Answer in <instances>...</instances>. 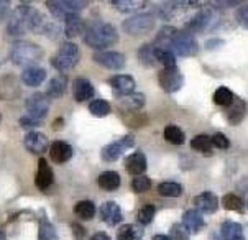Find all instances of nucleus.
Segmentation results:
<instances>
[{"instance_id":"1","label":"nucleus","mask_w":248,"mask_h":240,"mask_svg":"<svg viewBox=\"0 0 248 240\" xmlns=\"http://www.w3.org/2000/svg\"><path fill=\"white\" fill-rule=\"evenodd\" d=\"M84 41L87 46L104 51L106 48H110L119 41V33L115 27L106 22H94L84 33Z\"/></svg>"},{"instance_id":"2","label":"nucleus","mask_w":248,"mask_h":240,"mask_svg":"<svg viewBox=\"0 0 248 240\" xmlns=\"http://www.w3.org/2000/svg\"><path fill=\"white\" fill-rule=\"evenodd\" d=\"M43 54L45 51L40 45L31 43V41L20 40L12 45L10 60L16 66H28V68H30L31 64H36V63L41 61Z\"/></svg>"},{"instance_id":"3","label":"nucleus","mask_w":248,"mask_h":240,"mask_svg":"<svg viewBox=\"0 0 248 240\" xmlns=\"http://www.w3.org/2000/svg\"><path fill=\"white\" fill-rule=\"evenodd\" d=\"M79 61V48L78 45L71 43V41H64L60 46V51L51 58V66L58 69L60 73H68L78 64Z\"/></svg>"},{"instance_id":"4","label":"nucleus","mask_w":248,"mask_h":240,"mask_svg":"<svg viewBox=\"0 0 248 240\" xmlns=\"http://www.w3.org/2000/svg\"><path fill=\"white\" fill-rule=\"evenodd\" d=\"M170 51L183 58H191L199 53V43L194 35L183 30H176L173 40L170 43Z\"/></svg>"},{"instance_id":"5","label":"nucleus","mask_w":248,"mask_h":240,"mask_svg":"<svg viewBox=\"0 0 248 240\" xmlns=\"http://www.w3.org/2000/svg\"><path fill=\"white\" fill-rule=\"evenodd\" d=\"M87 0H48L46 7L56 20L64 22L69 15H79V12L87 7Z\"/></svg>"},{"instance_id":"6","label":"nucleus","mask_w":248,"mask_h":240,"mask_svg":"<svg viewBox=\"0 0 248 240\" xmlns=\"http://www.w3.org/2000/svg\"><path fill=\"white\" fill-rule=\"evenodd\" d=\"M155 28V16L151 14H138L132 18L125 20L122 25L124 30L130 36H145Z\"/></svg>"},{"instance_id":"7","label":"nucleus","mask_w":248,"mask_h":240,"mask_svg":"<svg viewBox=\"0 0 248 240\" xmlns=\"http://www.w3.org/2000/svg\"><path fill=\"white\" fill-rule=\"evenodd\" d=\"M25 107H27V117L35 119L36 122L41 124L46 119V115H48L49 99L45 94H41V92H36V94H33L27 99Z\"/></svg>"},{"instance_id":"8","label":"nucleus","mask_w":248,"mask_h":240,"mask_svg":"<svg viewBox=\"0 0 248 240\" xmlns=\"http://www.w3.org/2000/svg\"><path fill=\"white\" fill-rule=\"evenodd\" d=\"M158 82L159 87L163 91L168 92V94H173V92H178L184 84V78L183 73L176 68H165L161 73L158 74Z\"/></svg>"},{"instance_id":"9","label":"nucleus","mask_w":248,"mask_h":240,"mask_svg":"<svg viewBox=\"0 0 248 240\" xmlns=\"http://www.w3.org/2000/svg\"><path fill=\"white\" fill-rule=\"evenodd\" d=\"M28 7L30 5L22 3V5H18L14 12H12L10 18H8V23H7V32L10 36H22L28 32V27H27Z\"/></svg>"},{"instance_id":"10","label":"nucleus","mask_w":248,"mask_h":240,"mask_svg":"<svg viewBox=\"0 0 248 240\" xmlns=\"http://www.w3.org/2000/svg\"><path fill=\"white\" fill-rule=\"evenodd\" d=\"M133 145H135V137L125 135L124 138H120V140L104 146L102 148V160L104 161H117V160L124 155V151L132 148Z\"/></svg>"},{"instance_id":"11","label":"nucleus","mask_w":248,"mask_h":240,"mask_svg":"<svg viewBox=\"0 0 248 240\" xmlns=\"http://www.w3.org/2000/svg\"><path fill=\"white\" fill-rule=\"evenodd\" d=\"M92 60L97 63L99 66L106 69H112V71H119L125 68V56L119 51H95Z\"/></svg>"},{"instance_id":"12","label":"nucleus","mask_w":248,"mask_h":240,"mask_svg":"<svg viewBox=\"0 0 248 240\" xmlns=\"http://www.w3.org/2000/svg\"><path fill=\"white\" fill-rule=\"evenodd\" d=\"M214 22V12L212 8H202L197 14L192 16L186 25V32L187 33H201L207 30L209 25H212Z\"/></svg>"},{"instance_id":"13","label":"nucleus","mask_w":248,"mask_h":240,"mask_svg":"<svg viewBox=\"0 0 248 240\" xmlns=\"http://www.w3.org/2000/svg\"><path fill=\"white\" fill-rule=\"evenodd\" d=\"M22 92L18 79L14 74L0 76V99L2 100H15Z\"/></svg>"},{"instance_id":"14","label":"nucleus","mask_w":248,"mask_h":240,"mask_svg":"<svg viewBox=\"0 0 248 240\" xmlns=\"http://www.w3.org/2000/svg\"><path fill=\"white\" fill-rule=\"evenodd\" d=\"M25 146L33 155H41L49 148V143L46 135L41 132H28L25 135Z\"/></svg>"},{"instance_id":"15","label":"nucleus","mask_w":248,"mask_h":240,"mask_svg":"<svg viewBox=\"0 0 248 240\" xmlns=\"http://www.w3.org/2000/svg\"><path fill=\"white\" fill-rule=\"evenodd\" d=\"M53 179H54V176H53L51 166L48 165V161H46L45 158H40L38 160V170L35 175L36 188L41 189V191H45V189H48L53 184Z\"/></svg>"},{"instance_id":"16","label":"nucleus","mask_w":248,"mask_h":240,"mask_svg":"<svg viewBox=\"0 0 248 240\" xmlns=\"http://www.w3.org/2000/svg\"><path fill=\"white\" fill-rule=\"evenodd\" d=\"M100 217H102V221L106 222V224L117 225L122 222L124 214H122V209L119 204L113 203V201H107V203H104L102 208H100Z\"/></svg>"},{"instance_id":"17","label":"nucleus","mask_w":248,"mask_h":240,"mask_svg":"<svg viewBox=\"0 0 248 240\" xmlns=\"http://www.w3.org/2000/svg\"><path fill=\"white\" fill-rule=\"evenodd\" d=\"M49 157L56 163H68L73 158V146L66 142H54L49 146Z\"/></svg>"},{"instance_id":"18","label":"nucleus","mask_w":248,"mask_h":240,"mask_svg":"<svg viewBox=\"0 0 248 240\" xmlns=\"http://www.w3.org/2000/svg\"><path fill=\"white\" fill-rule=\"evenodd\" d=\"M110 86L113 87L117 96H125L135 92V79L127 74H119L110 78Z\"/></svg>"},{"instance_id":"19","label":"nucleus","mask_w":248,"mask_h":240,"mask_svg":"<svg viewBox=\"0 0 248 240\" xmlns=\"http://www.w3.org/2000/svg\"><path fill=\"white\" fill-rule=\"evenodd\" d=\"M194 206L197 208L196 210H201L204 214H214L218 208V199L214 192L205 191L194 197Z\"/></svg>"},{"instance_id":"20","label":"nucleus","mask_w":248,"mask_h":240,"mask_svg":"<svg viewBox=\"0 0 248 240\" xmlns=\"http://www.w3.org/2000/svg\"><path fill=\"white\" fill-rule=\"evenodd\" d=\"M117 102L119 107L124 109L127 112H137L138 109H141L145 105V96L140 92H132V94H125V96H117Z\"/></svg>"},{"instance_id":"21","label":"nucleus","mask_w":248,"mask_h":240,"mask_svg":"<svg viewBox=\"0 0 248 240\" xmlns=\"http://www.w3.org/2000/svg\"><path fill=\"white\" fill-rule=\"evenodd\" d=\"M181 225H183L187 232L197 234L205 225V222H204V219H202V216H201L199 210L191 209V210H186V212L183 214V224Z\"/></svg>"},{"instance_id":"22","label":"nucleus","mask_w":248,"mask_h":240,"mask_svg":"<svg viewBox=\"0 0 248 240\" xmlns=\"http://www.w3.org/2000/svg\"><path fill=\"white\" fill-rule=\"evenodd\" d=\"M73 94L78 102H84V100H89L94 97V87H92V84L87 79L78 78L73 82Z\"/></svg>"},{"instance_id":"23","label":"nucleus","mask_w":248,"mask_h":240,"mask_svg":"<svg viewBox=\"0 0 248 240\" xmlns=\"http://www.w3.org/2000/svg\"><path fill=\"white\" fill-rule=\"evenodd\" d=\"M245 112H247L245 100L233 97L232 104L227 107V120L232 125H238L243 120V117H245Z\"/></svg>"},{"instance_id":"24","label":"nucleus","mask_w":248,"mask_h":240,"mask_svg":"<svg viewBox=\"0 0 248 240\" xmlns=\"http://www.w3.org/2000/svg\"><path fill=\"white\" fill-rule=\"evenodd\" d=\"M68 89V78L64 74H60L56 78H53L48 84V89H46V97L48 99H60L62 94Z\"/></svg>"},{"instance_id":"25","label":"nucleus","mask_w":248,"mask_h":240,"mask_svg":"<svg viewBox=\"0 0 248 240\" xmlns=\"http://www.w3.org/2000/svg\"><path fill=\"white\" fill-rule=\"evenodd\" d=\"M125 168H127V171L130 173V175H133V176L143 175L145 170H146L145 155H143L141 151H135V153H132L127 158V161H125Z\"/></svg>"},{"instance_id":"26","label":"nucleus","mask_w":248,"mask_h":240,"mask_svg":"<svg viewBox=\"0 0 248 240\" xmlns=\"http://www.w3.org/2000/svg\"><path fill=\"white\" fill-rule=\"evenodd\" d=\"M46 79V71L43 68H38V66H30L22 73V81L27 84V86L36 87L40 84H43Z\"/></svg>"},{"instance_id":"27","label":"nucleus","mask_w":248,"mask_h":240,"mask_svg":"<svg viewBox=\"0 0 248 240\" xmlns=\"http://www.w3.org/2000/svg\"><path fill=\"white\" fill-rule=\"evenodd\" d=\"M220 237H222V240H245L242 225L233 221H225L224 224H222Z\"/></svg>"},{"instance_id":"28","label":"nucleus","mask_w":248,"mask_h":240,"mask_svg":"<svg viewBox=\"0 0 248 240\" xmlns=\"http://www.w3.org/2000/svg\"><path fill=\"white\" fill-rule=\"evenodd\" d=\"M66 27H64V33L68 38H76L84 33V20L79 15H69L68 18L64 20Z\"/></svg>"},{"instance_id":"29","label":"nucleus","mask_w":248,"mask_h":240,"mask_svg":"<svg viewBox=\"0 0 248 240\" xmlns=\"http://www.w3.org/2000/svg\"><path fill=\"white\" fill-rule=\"evenodd\" d=\"M143 227L140 224H125L117 232V240H141Z\"/></svg>"},{"instance_id":"30","label":"nucleus","mask_w":248,"mask_h":240,"mask_svg":"<svg viewBox=\"0 0 248 240\" xmlns=\"http://www.w3.org/2000/svg\"><path fill=\"white\" fill-rule=\"evenodd\" d=\"M99 186L106 191H115L120 186V176L115 171H104L97 179Z\"/></svg>"},{"instance_id":"31","label":"nucleus","mask_w":248,"mask_h":240,"mask_svg":"<svg viewBox=\"0 0 248 240\" xmlns=\"http://www.w3.org/2000/svg\"><path fill=\"white\" fill-rule=\"evenodd\" d=\"M112 5L122 14H135L137 10L146 7L145 0H113Z\"/></svg>"},{"instance_id":"32","label":"nucleus","mask_w":248,"mask_h":240,"mask_svg":"<svg viewBox=\"0 0 248 240\" xmlns=\"http://www.w3.org/2000/svg\"><path fill=\"white\" fill-rule=\"evenodd\" d=\"M74 214L82 221H91L95 216V206L91 201H79L74 206Z\"/></svg>"},{"instance_id":"33","label":"nucleus","mask_w":248,"mask_h":240,"mask_svg":"<svg viewBox=\"0 0 248 240\" xmlns=\"http://www.w3.org/2000/svg\"><path fill=\"white\" fill-rule=\"evenodd\" d=\"M158 192L159 196L165 197H179L183 194V186L179 183H174V181H166V183H161L158 186Z\"/></svg>"},{"instance_id":"34","label":"nucleus","mask_w":248,"mask_h":240,"mask_svg":"<svg viewBox=\"0 0 248 240\" xmlns=\"http://www.w3.org/2000/svg\"><path fill=\"white\" fill-rule=\"evenodd\" d=\"M138 60L143 66L146 68H153L156 64L155 61V46L153 45H143L140 49H138Z\"/></svg>"},{"instance_id":"35","label":"nucleus","mask_w":248,"mask_h":240,"mask_svg":"<svg viewBox=\"0 0 248 240\" xmlns=\"http://www.w3.org/2000/svg\"><path fill=\"white\" fill-rule=\"evenodd\" d=\"M155 61L161 63L165 68H174L176 66V58L170 49L165 48H155Z\"/></svg>"},{"instance_id":"36","label":"nucleus","mask_w":248,"mask_h":240,"mask_svg":"<svg viewBox=\"0 0 248 240\" xmlns=\"http://www.w3.org/2000/svg\"><path fill=\"white\" fill-rule=\"evenodd\" d=\"M233 100V92L229 89V87H218V89L214 92V102L220 107H229Z\"/></svg>"},{"instance_id":"37","label":"nucleus","mask_w":248,"mask_h":240,"mask_svg":"<svg viewBox=\"0 0 248 240\" xmlns=\"http://www.w3.org/2000/svg\"><path fill=\"white\" fill-rule=\"evenodd\" d=\"M165 138L170 143H173V145H183L184 140H186V135H184L183 130L179 127H176V125H168L165 128Z\"/></svg>"},{"instance_id":"38","label":"nucleus","mask_w":248,"mask_h":240,"mask_svg":"<svg viewBox=\"0 0 248 240\" xmlns=\"http://www.w3.org/2000/svg\"><path fill=\"white\" fill-rule=\"evenodd\" d=\"M89 112L95 117H106L110 113V104L104 99H94L89 104Z\"/></svg>"},{"instance_id":"39","label":"nucleus","mask_w":248,"mask_h":240,"mask_svg":"<svg viewBox=\"0 0 248 240\" xmlns=\"http://www.w3.org/2000/svg\"><path fill=\"white\" fill-rule=\"evenodd\" d=\"M222 204L227 210H235V212H243V199L237 194H225L222 197Z\"/></svg>"},{"instance_id":"40","label":"nucleus","mask_w":248,"mask_h":240,"mask_svg":"<svg viewBox=\"0 0 248 240\" xmlns=\"http://www.w3.org/2000/svg\"><path fill=\"white\" fill-rule=\"evenodd\" d=\"M191 146L201 153H205L209 155L212 150V143H211V137L207 135H196L194 138L191 140Z\"/></svg>"},{"instance_id":"41","label":"nucleus","mask_w":248,"mask_h":240,"mask_svg":"<svg viewBox=\"0 0 248 240\" xmlns=\"http://www.w3.org/2000/svg\"><path fill=\"white\" fill-rule=\"evenodd\" d=\"M56 229L51 222L48 221L46 217H41L40 221V240H56Z\"/></svg>"},{"instance_id":"42","label":"nucleus","mask_w":248,"mask_h":240,"mask_svg":"<svg viewBox=\"0 0 248 240\" xmlns=\"http://www.w3.org/2000/svg\"><path fill=\"white\" fill-rule=\"evenodd\" d=\"M155 212H156V209H155L153 204H145L138 210V222L143 225L151 224V221L155 219Z\"/></svg>"},{"instance_id":"43","label":"nucleus","mask_w":248,"mask_h":240,"mask_svg":"<svg viewBox=\"0 0 248 240\" xmlns=\"http://www.w3.org/2000/svg\"><path fill=\"white\" fill-rule=\"evenodd\" d=\"M151 188V181L148 176H135L132 181V189L135 192H146Z\"/></svg>"},{"instance_id":"44","label":"nucleus","mask_w":248,"mask_h":240,"mask_svg":"<svg viewBox=\"0 0 248 240\" xmlns=\"http://www.w3.org/2000/svg\"><path fill=\"white\" fill-rule=\"evenodd\" d=\"M132 119H125V124L128 125V127H133V128H140L143 127V125L148 122V119H146L145 115H141V113H137V112H130L128 113Z\"/></svg>"},{"instance_id":"45","label":"nucleus","mask_w":248,"mask_h":240,"mask_svg":"<svg viewBox=\"0 0 248 240\" xmlns=\"http://www.w3.org/2000/svg\"><path fill=\"white\" fill-rule=\"evenodd\" d=\"M211 143L214 146H217V148H220V150H225V148H229V146H230L229 138H227L224 133H216L214 137H211Z\"/></svg>"},{"instance_id":"46","label":"nucleus","mask_w":248,"mask_h":240,"mask_svg":"<svg viewBox=\"0 0 248 240\" xmlns=\"http://www.w3.org/2000/svg\"><path fill=\"white\" fill-rule=\"evenodd\" d=\"M171 234H173L174 240H189V232L181 224H174L173 229H171Z\"/></svg>"},{"instance_id":"47","label":"nucleus","mask_w":248,"mask_h":240,"mask_svg":"<svg viewBox=\"0 0 248 240\" xmlns=\"http://www.w3.org/2000/svg\"><path fill=\"white\" fill-rule=\"evenodd\" d=\"M71 227H73V234H74L76 240H82L84 237H86V229H84L81 224H78V222H73Z\"/></svg>"},{"instance_id":"48","label":"nucleus","mask_w":248,"mask_h":240,"mask_svg":"<svg viewBox=\"0 0 248 240\" xmlns=\"http://www.w3.org/2000/svg\"><path fill=\"white\" fill-rule=\"evenodd\" d=\"M20 125H22L23 128H27V130H31V128H35V127H38L40 125V122H36L35 119H30V117H22L20 119Z\"/></svg>"},{"instance_id":"49","label":"nucleus","mask_w":248,"mask_h":240,"mask_svg":"<svg viewBox=\"0 0 248 240\" xmlns=\"http://www.w3.org/2000/svg\"><path fill=\"white\" fill-rule=\"evenodd\" d=\"M237 16H238V22L242 23V27L247 28L248 27V8L247 7H242L240 10H238Z\"/></svg>"},{"instance_id":"50","label":"nucleus","mask_w":248,"mask_h":240,"mask_svg":"<svg viewBox=\"0 0 248 240\" xmlns=\"http://www.w3.org/2000/svg\"><path fill=\"white\" fill-rule=\"evenodd\" d=\"M7 15H8V2L0 0V22H3Z\"/></svg>"},{"instance_id":"51","label":"nucleus","mask_w":248,"mask_h":240,"mask_svg":"<svg viewBox=\"0 0 248 240\" xmlns=\"http://www.w3.org/2000/svg\"><path fill=\"white\" fill-rule=\"evenodd\" d=\"M214 7H237L240 5L238 2H214L212 3Z\"/></svg>"},{"instance_id":"52","label":"nucleus","mask_w":248,"mask_h":240,"mask_svg":"<svg viewBox=\"0 0 248 240\" xmlns=\"http://www.w3.org/2000/svg\"><path fill=\"white\" fill-rule=\"evenodd\" d=\"M91 240H110V237H108L106 232H95L91 237Z\"/></svg>"},{"instance_id":"53","label":"nucleus","mask_w":248,"mask_h":240,"mask_svg":"<svg viewBox=\"0 0 248 240\" xmlns=\"http://www.w3.org/2000/svg\"><path fill=\"white\" fill-rule=\"evenodd\" d=\"M217 45H224V41H220V40H211V41H207V45H205V46H207V48L209 49H212V46H217Z\"/></svg>"},{"instance_id":"54","label":"nucleus","mask_w":248,"mask_h":240,"mask_svg":"<svg viewBox=\"0 0 248 240\" xmlns=\"http://www.w3.org/2000/svg\"><path fill=\"white\" fill-rule=\"evenodd\" d=\"M61 125H62V120H61V119H58V120H54L53 128H54V130H61V128H62Z\"/></svg>"},{"instance_id":"55","label":"nucleus","mask_w":248,"mask_h":240,"mask_svg":"<svg viewBox=\"0 0 248 240\" xmlns=\"http://www.w3.org/2000/svg\"><path fill=\"white\" fill-rule=\"evenodd\" d=\"M153 240H171V239L168 235H155Z\"/></svg>"},{"instance_id":"56","label":"nucleus","mask_w":248,"mask_h":240,"mask_svg":"<svg viewBox=\"0 0 248 240\" xmlns=\"http://www.w3.org/2000/svg\"><path fill=\"white\" fill-rule=\"evenodd\" d=\"M0 240H7V237H5V234L2 232V230H0Z\"/></svg>"}]
</instances>
